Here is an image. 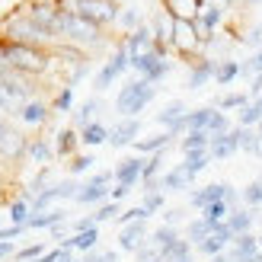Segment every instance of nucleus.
Here are the masks:
<instances>
[{"label": "nucleus", "mask_w": 262, "mask_h": 262, "mask_svg": "<svg viewBox=\"0 0 262 262\" xmlns=\"http://www.w3.org/2000/svg\"><path fill=\"white\" fill-rule=\"evenodd\" d=\"M0 64L32 77V74H42L48 68V55L38 45H23V42H13V38L4 35L0 38Z\"/></svg>", "instance_id": "obj_1"}, {"label": "nucleus", "mask_w": 262, "mask_h": 262, "mask_svg": "<svg viewBox=\"0 0 262 262\" xmlns=\"http://www.w3.org/2000/svg\"><path fill=\"white\" fill-rule=\"evenodd\" d=\"M157 96V86L147 83V80H131L122 86L119 99H115V109H119V115H125V119H135V115L147 106V102Z\"/></svg>", "instance_id": "obj_2"}, {"label": "nucleus", "mask_w": 262, "mask_h": 262, "mask_svg": "<svg viewBox=\"0 0 262 262\" xmlns=\"http://www.w3.org/2000/svg\"><path fill=\"white\" fill-rule=\"evenodd\" d=\"M58 32L71 42H86V45H96L99 42V29H93L90 23H83L77 16V10L58 4Z\"/></svg>", "instance_id": "obj_3"}, {"label": "nucleus", "mask_w": 262, "mask_h": 262, "mask_svg": "<svg viewBox=\"0 0 262 262\" xmlns=\"http://www.w3.org/2000/svg\"><path fill=\"white\" fill-rule=\"evenodd\" d=\"M77 16L83 23H90L93 29H102V26H109L119 19V7H115V0H83V4H77Z\"/></svg>", "instance_id": "obj_4"}, {"label": "nucleus", "mask_w": 262, "mask_h": 262, "mask_svg": "<svg viewBox=\"0 0 262 262\" xmlns=\"http://www.w3.org/2000/svg\"><path fill=\"white\" fill-rule=\"evenodd\" d=\"M32 83H29V77L19 74V71H13L7 68V64H0V93H4L10 102H26L32 96Z\"/></svg>", "instance_id": "obj_5"}, {"label": "nucleus", "mask_w": 262, "mask_h": 262, "mask_svg": "<svg viewBox=\"0 0 262 262\" xmlns=\"http://www.w3.org/2000/svg\"><path fill=\"white\" fill-rule=\"evenodd\" d=\"M131 68L141 74V80L157 83V80H163V77H166L169 61H163L157 51H144V55H135V58H131Z\"/></svg>", "instance_id": "obj_6"}, {"label": "nucleus", "mask_w": 262, "mask_h": 262, "mask_svg": "<svg viewBox=\"0 0 262 262\" xmlns=\"http://www.w3.org/2000/svg\"><path fill=\"white\" fill-rule=\"evenodd\" d=\"M169 42H173L182 55H195L205 38L199 35V26L192 19H173V38H169Z\"/></svg>", "instance_id": "obj_7"}, {"label": "nucleus", "mask_w": 262, "mask_h": 262, "mask_svg": "<svg viewBox=\"0 0 262 262\" xmlns=\"http://www.w3.org/2000/svg\"><path fill=\"white\" fill-rule=\"evenodd\" d=\"M128 68H131V55H128V48L122 45V48H119V51L112 55V61H109L106 68H102V71L96 74V90H109L115 77H122Z\"/></svg>", "instance_id": "obj_8"}, {"label": "nucleus", "mask_w": 262, "mask_h": 262, "mask_svg": "<svg viewBox=\"0 0 262 262\" xmlns=\"http://www.w3.org/2000/svg\"><path fill=\"white\" fill-rule=\"evenodd\" d=\"M7 38H13V42H23V45H38V48H42V42H45V38L38 35V29L29 23V16H26V13H23V16H13V19L7 23Z\"/></svg>", "instance_id": "obj_9"}, {"label": "nucleus", "mask_w": 262, "mask_h": 262, "mask_svg": "<svg viewBox=\"0 0 262 262\" xmlns=\"http://www.w3.org/2000/svg\"><path fill=\"white\" fill-rule=\"evenodd\" d=\"M240 138H243V128H230L224 131V135H214L211 138V147H208V154H211V160H227L230 154L240 150Z\"/></svg>", "instance_id": "obj_10"}, {"label": "nucleus", "mask_w": 262, "mask_h": 262, "mask_svg": "<svg viewBox=\"0 0 262 262\" xmlns=\"http://www.w3.org/2000/svg\"><path fill=\"white\" fill-rule=\"evenodd\" d=\"M259 237H253V233H243V237H237L230 246H227V259L230 262H256L259 259Z\"/></svg>", "instance_id": "obj_11"}, {"label": "nucleus", "mask_w": 262, "mask_h": 262, "mask_svg": "<svg viewBox=\"0 0 262 262\" xmlns=\"http://www.w3.org/2000/svg\"><path fill=\"white\" fill-rule=\"evenodd\" d=\"M144 163H147V160H141V157H128V160H122L119 166L112 169V173H115V182H119V186H125V189H131L135 182H141Z\"/></svg>", "instance_id": "obj_12"}, {"label": "nucleus", "mask_w": 262, "mask_h": 262, "mask_svg": "<svg viewBox=\"0 0 262 262\" xmlns=\"http://www.w3.org/2000/svg\"><path fill=\"white\" fill-rule=\"evenodd\" d=\"M144 237H147V224H144V221H135V224H125V227H122V233H119V246H122L125 253H138L141 246L147 243Z\"/></svg>", "instance_id": "obj_13"}, {"label": "nucleus", "mask_w": 262, "mask_h": 262, "mask_svg": "<svg viewBox=\"0 0 262 262\" xmlns=\"http://www.w3.org/2000/svg\"><path fill=\"white\" fill-rule=\"evenodd\" d=\"M138 131H141V122H138V119H125V122H119V125L109 131V144H112V147H125V144H135Z\"/></svg>", "instance_id": "obj_14"}, {"label": "nucleus", "mask_w": 262, "mask_h": 262, "mask_svg": "<svg viewBox=\"0 0 262 262\" xmlns=\"http://www.w3.org/2000/svg\"><path fill=\"white\" fill-rule=\"evenodd\" d=\"M224 195H227V186H224V182H211V186H205V189H199V192H192V208L205 211L208 205L224 202Z\"/></svg>", "instance_id": "obj_15"}, {"label": "nucleus", "mask_w": 262, "mask_h": 262, "mask_svg": "<svg viewBox=\"0 0 262 262\" xmlns=\"http://www.w3.org/2000/svg\"><path fill=\"white\" fill-rule=\"evenodd\" d=\"M166 10H169V16L173 19H199L202 16V0H166Z\"/></svg>", "instance_id": "obj_16"}, {"label": "nucleus", "mask_w": 262, "mask_h": 262, "mask_svg": "<svg viewBox=\"0 0 262 262\" xmlns=\"http://www.w3.org/2000/svg\"><path fill=\"white\" fill-rule=\"evenodd\" d=\"M214 71H217V61L199 58V61H195V68H192V74H189V90H202L208 80H214Z\"/></svg>", "instance_id": "obj_17"}, {"label": "nucleus", "mask_w": 262, "mask_h": 262, "mask_svg": "<svg viewBox=\"0 0 262 262\" xmlns=\"http://www.w3.org/2000/svg\"><path fill=\"white\" fill-rule=\"evenodd\" d=\"M253 221H256V214L250 211V208H233L230 211V217H227V227H230V233L233 237H243V233H250V227H253Z\"/></svg>", "instance_id": "obj_18"}, {"label": "nucleus", "mask_w": 262, "mask_h": 262, "mask_svg": "<svg viewBox=\"0 0 262 262\" xmlns=\"http://www.w3.org/2000/svg\"><path fill=\"white\" fill-rule=\"evenodd\" d=\"M125 48H128L131 58H135V55H144V51H150V48H154V32L147 29V26H138V29L128 35V45H125Z\"/></svg>", "instance_id": "obj_19"}, {"label": "nucleus", "mask_w": 262, "mask_h": 262, "mask_svg": "<svg viewBox=\"0 0 262 262\" xmlns=\"http://www.w3.org/2000/svg\"><path fill=\"white\" fill-rule=\"evenodd\" d=\"M208 160H211V154H208V150H192V154H186V160H182L179 166H182V173H186L189 179H195L208 166Z\"/></svg>", "instance_id": "obj_20"}, {"label": "nucleus", "mask_w": 262, "mask_h": 262, "mask_svg": "<svg viewBox=\"0 0 262 262\" xmlns=\"http://www.w3.org/2000/svg\"><path fill=\"white\" fill-rule=\"evenodd\" d=\"M221 23V7H205V13L199 19H195V26H199V32L205 42H211V35H214V26Z\"/></svg>", "instance_id": "obj_21"}, {"label": "nucleus", "mask_w": 262, "mask_h": 262, "mask_svg": "<svg viewBox=\"0 0 262 262\" xmlns=\"http://www.w3.org/2000/svg\"><path fill=\"white\" fill-rule=\"evenodd\" d=\"M208 147H211V135H208V131H202V128L186 131V138H182V150H186V154H192V150H208Z\"/></svg>", "instance_id": "obj_22"}, {"label": "nucleus", "mask_w": 262, "mask_h": 262, "mask_svg": "<svg viewBox=\"0 0 262 262\" xmlns=\"http://www.w3.org/2000/svg\"><path fill=\"white\" fill-rule=\"evenodd\" d=\"M179 240H182V237L176 233V227H166V224H163V227H157V230L150 233V243H154V246H160L163 253H169Z\"/></svg>", "instance_id": "obj_23"}, {"label": "nucleus", "mask_w": 262, "mask_h": 262, "mask_svg": "<svg viewBox=\"0 0 262 262\" xmlns=\"http://www.w3.org/2000/svg\"><path fill=\"white\" fill-rule=\"evenodd\" d=\"M109 199V189L106 186H96V182H86V186L77 192V202L80 205H99V202H106Z\"/></svg>", "instance_id": "obj_24"}, {"label": "nucleus", "mask_w": 262, "mask_h": 262, "mask_svg": "<svg viewBox=\"0 0 262 262\" xmlns=\"http://www.w3.org/2000/svg\"><path fill=\"white\" fill-rule=\"evenodd\" d=\"M64 221V211L58 208V211H38V214H29V221H26V227H61Z\"/></svg>", "instance_id": "obj_25"}, {"label": "nucleus", "mask_w": 262, "mask_h": 262, "mask_svg": "<svg viewBox=\"0 0 262 262\" xmlns=\"http://www.w3.org/2000/svg\"><path fill=\"white\" fill-rule=\"evenodd\" d=\"M202 217L211 224L214 230L221 227V224H227V217H230V208H227V202H214V205H208L205 211H202Z\"/></svg>", "instance_id": "obj_26"}, {"label": "nucleus", "mask_w": 262, "mask_h": 262, "mask_svg": "<svg viewBox=\"0 0 262 262\" xmlns=\"http://www.w3.org/2000/svg\"><path fill=\"white\" fill-rule=\"evenodd\" d=\"M211 233H214V227L208 224L205 217H195V221H189V227H186V237H189V243H195V246H199L202 240H208Z\"/></svg>", "instance_id": "obj_27"}, {"label": "nucleus", "mask_w": 262, "mask_h": 262, "mask_svg": "<svg viewBox=\"0 0 262 262\" xmlns=\"http://www.w3.org/2000/svg\"><path fill=\"white\" fill-rule=\"evenodd\" d=\"M169 131H163V135H154V138H144V141H135V150L138 154H160L166 144H169Z\"/></svg>", "instance_id": "obj_28"}, {"label": "nucleus", "mask_w": 262, "mask_h": 262, "mask_svg": "<svg viewBox=\"0 0 262 262\" xmlns=\"http://www.w3.org/2000/svg\"><path fill=\"white\" fill-rule=\"evenodd\" d=\"M240 77V61H217V71H214V83L227 86Z\"/></svg>", "instance_id": "obj_29"}, {"label": "nucleus", "mask_w": 262, "mask_h": 262, "mask_svg": "<svg viewBox=\"0 0 262 262\" xmlns=\"http://www.w3.org/2000/svg\"><path fill=\"white\" fill-rule=\"evenodd\" d=\"M189 176L182 173V166H173L169 173H163V189L166 192H182V189H189Z\"/></svg>", "instance_id": "obj_30"}, {"label": "nucleus", "mask_w": 262, "mask_h": 262, "mask_svg": "<svg viewBox=\"0 0 262 262\" xmlns=\"http://www.w3.org/2000/svg\"><path fill=\"white\" fill-rule=\"evenodd\" d=\"M77 144H80V138H77V131H74V128H64L61 135H58L55 154H58V157H71V154L77 150Z\"/></svg>", "instance_id": "obj_31"}, {"label": "nucleus", "mask_w": 262, "mask_h": 262, "mask_svg": "<svg viewBox=\"0 0 262 262\" xmlns=\"http://www.w3.org/2000/svg\"><path fill=\"white\" fill-rule=\"evenodd\" d=\"M23 122H29V125H42L45 119H48V109L42 106V102H26V106L16 112Z\"/></svg>", "instance_id": "obj_32"}, {"label": "nucleus", "mask_w": 262, "mask_h": 262, "mask_svg": "<svg viewBox=\"0 0 262 262\" xmlns=\"http://www.w3.org/2000/svg\"><path fill=\"white\" fill-rule=\"evenodd\" d=\"M80 141L90 144V147H93V144H106V141H109V128L99 125V122H93V125H86V128L80 131Z\"/></svg>", "instance_id": "obj_33"}, {"label": "nucleus", "mask_w": 262, "mask_h": 262, "mask_svg": "<svg viewBox=\"0 0 262 262\" xmlns=\"http://www.w3.org/2000/svg\"><path fill=\"white\" fill-rule=\"evenodd\" d=\"M211 115H214V109H195V112H186V131H192V128L208 131V125H211Z\"/></svg>", "instance_id": "obj_34"}, {"label": "nucleus", "mask_w": 262, "mask_h": 262, "mask_svg": "<svg viewBox=\"0 0 262 262\" xmlns=\"http://www.w3.org/2000/svg\"><path fill=\"white\" fill-rule=\"evenodd\" d=\"M240 199H243V208H262V179H253L240 192Z\"/></svg>", "instance_id": "obj_35"}, {"label": "nucleus", "mask_w": 262, "mask_h": 262, "mask_svg": "<svg viewBox=\"0 0 262 262\" xmlns=\"http://www.w3.org/2000/svg\"><path fill=\"white\" fill-rule=\"evenodd\" d=\"M96 109H99V99H86L83 106L74 112V122L80 125V131H83L86 125H93V115H96Z\"/></svg>", "instance_id": "obj_36"}, {"label": "nucleus", "mask_w": 262, "mask_h": 262, "mask_svg": "<svg viewBox=\"0 0 262 262\" xmlns=\"http://www.w3.org/2000/svg\"><path fill=\"white\" fill-rule=\"evenodd\" d=\"M135 259H138V262H169V259H166V253L160 250V246H154L150 240H147V243H144L141 250L135 253Z\"/></svg>", "instance_id": "obj_37"}, {"label": "nucleus", "mask_w": 262, "mask_h": 262, "mask_svg": "<svg viewBox=\"0 0 262 262\" xmlns=\"http://www.w3.org/2000/svg\"><path fill=\"white\" fill-rule=\"evenodd\" d=\"M51 154H55V150H51V147H48V144H45L42 138L29 141V157H32L35 163H48V160H51Z\"/></svg>", "instance_id": "obj_38"}, {"label": "nucleus", "mask_w": 262, "mask_h": 262, "mask_svg": "<svg viewBox=\"0 0 262 262\" xmlns=\"http://www.w3.org/2000/svg\"><path fill=\"white\" fill-rule=\"evenodd\" d=\"M240 77H262V48L253 58H246V64H240Z\"/></svg>", "instance_id": "obj_39"}, {"label": "nucleus", "mask_w": 262, "mask_h": 262, "mask_svg": "<svg viewBox=\"0 0 262 262\" xmlns=\"http://www.w3.org/2000/svg\"><path fill=\"white\" fill-rule=\"evenodd\" d=\"M10 221H13V224H26V221H29V202H26V199L13 202L10 205Z\"/></svg>", "instance_id": "obj_40"}, {"label": "nucleus", "mask_w": 262, "mask_h": 262, "mask_svg": "<svg viewBox=\"0 0 262 262\" xmlns=\"http://www.w3.org/2000/svg\"><path fill=\"white\" fill-rule=\"evenodd\" d=\"M217 106L221 109H243V106H250V96L246 93H230L224 99H217Z\"/></svg>", "instance_id": "obj_41"}, {"label": "nucleus", "mask_w": 262, "mask_h": 262, "mask_svg": "<svg viewBox=\"0 0 262 262\" xmlns=\"http://www.w3.org/2000/svg\"><path fill=\"white\" fill-rule=\"evenodd\" d=\"M144 211H147V217L154 214V211H160V208H163V192H150V195H144Z\"/></svg>", "instance_id": "obj_42"}, {"label": "nucleus", "mask_w": 262, "mask_h": 262, "mask_svg": "<svg viewBox=\"0 0 262 262\" xmlns=\"http://www.w3.org/2000/svg\"><path fill=\"white\" fill-rule=\"evenodd\" d=\"M135 221H147V211L138 205V208H128L125 214H119V224L125 227V224H135Z\"/></svg>", "instance_id": "obj_43"}, {"label": "nucleus", "mask_w": 262, "mask_h": 262, "mask_svg": "<svg viewBox=\"0 0 262 262\" xmlns=\"http://www.w3.org/2000/svg\"><path fill=\"white\" fill-rule=\"evenodd\" d=\"M115 214H119V202H106V205H102L99 211L93 214V221H96V224H102V221H112Z\"/></svg>", "instance_id": "obj_44"}, {"label": "nucleus", "mask_w": 262, "mask_h": 262, "mask_svg": "<svg viewBox=\"0 0 262 262\" xmlns=\"http://www.w3.org/2000/svg\"><path fill=\"white\" fill-rule=\"evenodd\" d=\"M71 102H74V90H71V86H64L61 93H58V99H55V109H58V112H68V109H71Z\"/></svg>", "instance_id": "obj_45"}, {"label": "nucleus", "mask_w": 262, "mask_h": 262, "mask_svg": "<svg viewBox=\"0 0 262 262\" xmlns=\"http://www.w3.org/2000/svg\"><path fill=\"white\" fill-rule=\"evenodd\" d=\"M42 256H45V253H42V246H38V243H35V246H26V250H19V253H16V259H19V262H32V259L38 262Z\"/></svg>", "instance_id": "obj_46"}, {"label": "nucleus", "mask_w": 262, "mask_h": 262, "mask_svg": "<svg viewBox=\"0 0 262 262\" xmlns=\"http://www.w3.org/2000/svg\"><path fill=\"white\" fill-rule=\"evenodd\" d=\"M93 163H96L93 157H74V160H71V173H74V176H77V173H86Z\"/></svg>", "instance_id": "obj_47"}, {"label": "nucleus", "mask_w": 262, "mask_h": 262, "mask_svg": "<svg viewBox=\"0 0 262 262\" xmlns=\"http://www.w3.org/2000/svg\"><path fill=\"white\" fill-rule=\"evenodd\" d=\"M119 19H122V26H128V29H135V26L141 23V16H138V10H125V13H122Z\"/></svg>", "instance_id": "obj_48"}, {"label": "nucleus", "mask_w": 262, "mask_h": 262, "mask_svg": "<svg viewBox=\"0 0 262 262\" xmlns=\"http://www.w3.org/2000/svg\"><path fill=\"white\" fill-rule=\"evenodd\" d=\"M224 202H227V208H230V211H233V208H240V192L237 189H233V186H227V195H224Z\"/></svg>", "instance_id": "obj_49"}, {"label": "nucleus", "mask_w": 262, "mask_h": 262, "mask_svg": "<svg viewBox=\"0 0 262 262\" xmlns=\"http://www.w3.org/2000/svg\"><path fill=\"white\" fill-rule=\"evenodd\" d=\"M246 45H253L256 51L262 48V26H256V29H250V35H246Z\"/></svg>", "instance_id": "obj_50"}, {"label": "nucleus", "mask_w": 262, "mask_h": 262, "mask_svg": "<svg viewBox=\"0 0 262 262\" xmlns=\"http://www.w3.org/2000/svg\"><path fill=\"white\" fill-rule=\"evenodd\" d=\"M10 253H13V243H10V240H0V259L10 256Z\"/></svg>", "instance_id": "obj_51"}, {"label": "nucleus", "mask_w": 262, "mask_h": 262, "mask_svg": "<svg viewBox=\"0 0 262 262\" xmlns=\"http://www.w3.org/2000/svg\"><path fill=\"white\" fill-rule=\"evenodd\" d=\"M10 106H13V102H10V99H7V96H4V93H0V112H7V109H10Z\"/></svg>", "instance_id": "obj_52"}, {"label": "nucleus", "mask_w": 262, "mask_h": 262, "mask_svg": "<svg viewBox=\"0 0 262 262\" xmlns=\"http://www.w3.org/2000/svg\"><path fill=\"white\" fill-rule=\"evenodd\" d=\"M211 262H230V259H227V253H221V256H214Z\"/></svg>", "instance_id": "obj_53"}, {"label": "nucleus", "mask_w": 262, "mask_h": 262, "mask_svg": "<svg viewBox=\"0 0 262 262\" xmlns=\"http://www.w3.org/2000/svg\"><path fill=\"white\" fill-rule=\"evenodd\" d=\"M256 157H262V135H259V150H256Z\"/></svg>", "instance_id": "obj_54"}, {"label": "nucleus", "mask_w": 262, "mask_h": 262, "mask_svg": "<svg viewBox=\"0 0 262 262\" xmlns=\"http://www.w3.org/2000/svg\"><path fill=\"white\" fill-rule=\"evenodd\" d=\"M259 250H262V233H259Z\"/></svg>", "instance_id": "obj_55"}, {"label": "nucleus", "mask_w": 262, "mask_h": 262, "mask_svg": "<svg viewBox=\"0 0 262 262\" xmlns=\"http://www.w3.org/2000/svg\"><path fill=\"white\" fill-rule=\"evenodd\" d=\"M256 262H262V253H259V259H256Z\"/></svg>", "instance_id": "obj_56"}, {"label": "nucleus", "mask_w": 262, "mask_h": 262, "mask_svg": "<svg viewBox=\"0 0 262 262\" xmlns=\"http://www.w3.org/2000/svg\"><path fill=\"white\" fill-rule=\"evenodd\" d=\"M259 179H262V176H259Z\"/></svg>", "instance_id": "obj_57"}]
</instances>
